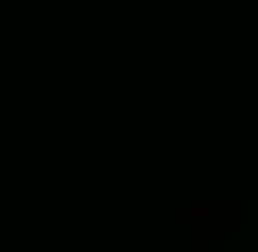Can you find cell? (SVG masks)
I'll list each match as a JSON object with an SVG mask.
<instances>
[{
	"instance_id": "6da1fadb",
	"label": "cell",
	"mask_w": 258,
	"mask_h": 252,
	"mask_svg": "<svg viewBox=\"0 0 258 252\" xmlns=\"http://www.w3.org/2000/svg\"><path fill=\"white\" fill-rule=\"evenodd\" d=\"M227 214H233V208H227V202H221V208H208V202H202V208H196V227H189V239H196V246H202V239H208V233H221V221H227Z\"/></svg>"
}]
</instances>
